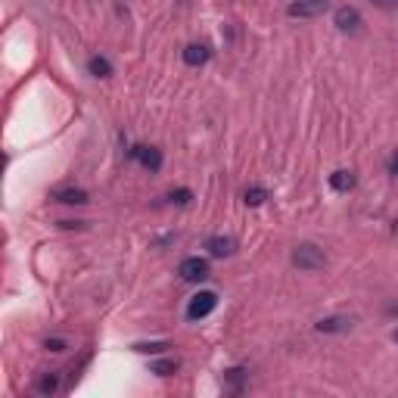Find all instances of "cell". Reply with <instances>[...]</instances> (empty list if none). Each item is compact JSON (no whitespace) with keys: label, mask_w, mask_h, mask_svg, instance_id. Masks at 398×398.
I'll list each match as a JSON object with an SVG mask.
<instances>
[{"label":"cell","mask_w":398,"mask_h":398,"mask_svg":"<svg viewBox=\"0 0 398 398\" xmlns=\"http://www.w3.org/2000/svg\"><path fill=\"white\" fill-rule=\"evenodd\" d=\"M371 3H377V7H395L398 0H371Z\"/></svg>","instance_id":"20"},{"label":"cell","mask_w":398,"mask_h":398,"mask_svg":"<svg viewBox=\"0 0 398 398\" xmlns=\"http://www.w3.org/2000/svg\"><path fill=\"white\" fill-rule=\"evenodd\" d=\"M131 159H137V162L144 165V168H150L153 175L162 168V153H159L156 146H134V150H131Z\"/></svg>","instance_id":"5"},{"label":"cell","mask_w":398,"mask_h":398,"mask_svg":"<svg viewBox=\"0 0 398 398\" xmlns=\"http://www.w3.org/2000/svg\"><path fill=\"white\" fill-rule=\"evenodd\" d=\"M168 349V342H137L134 346V352H144V355H159Z\"/></svg>","instance_id":"14"},{"label":"cell","mask_w":398,"mask_h":398,"mask_svg":"<svg viewBox=\"0 0 398 398\" xmlns=\"http://www.w3.org/2000/svg\"><path fill=\"white\" fill-rule=\"evenodd\" d=\"M293 265L302 271H320L327 265V255L324 249H318L314 243H299L293 249Z\"/></svg>","instance_id":"1"},{"label":"cell","mask_w":398,"mask_h":398,"mask_svg":"<svg viewBox=\"0 0 398 398\" xmlns=\"http://www.w3.org/2000/svg\"><path fill=\"white\" fill-rule=\"evenodd\" d=\"M206 249H209L215 258H228V255H234L236 240L234 236H209V240H206Z\"/></svg>","instance_id":"7"},{"label":"cell","mask_w":398,"mask_h":398,"mask_svg":"<svg viewBox=\"0 0 398 398\" xmlns=\"http://www.w3.org/2000/svg\"><path fill=\"white\" fill-rule=\"evenodd\" d=\"M327 10V0H299V3H289L287 13L293 19H311V16H320Z\"/></svg>","instance_id":"4"},{"label":"cell","mask_w":398,"mask_h":398,"mask_svg":"<svg viewBox=\"0 0 398 398\" xmlns=\"http://www.w3.org/2000/svg\"><path fill=\"white\" fill-rule=\"evenodd\" d=\"M215 305H218V296L212 293V289H203V293H196L193 299H190L187 318L190 320H203V318H209V314L215 311Z\"/></svg>","instance_id":"2"},{"label":"cell","mask_w":398,"mask_h":398,"mask_svg":"<svg viewBox=\"0 0 398 398\" xmlns=\"http://www.w3.org/2000/svg\"><path fill=\"white\" fill-rule=\"evenodd\" d=\"M209 56H212V50L206 44H190V47H184V63L187 65H206L209 63Z\"/></svg>","instance_id":"10"},{"label":"cell","mask_w":398,"mask_h":398,"mask_svg":"<svg viewBox=\"0 0 398 398\" xmlns=\"http://www.w3.org/2000/svg\"><path fill=\"white\" fill-rule=\"evenodd\" d=\"M265 199H268V190L265 187H249L246 193H243V203L246 206H261Z\"/></svg>","instance_id":"13"},{"label":"cell","mask_w":398,"mask_h":398,"mask_svg":"<svg viewBox=\"0 0 398 398\" xmlns=\"http://www.w3.org/2000/svg\"><path fill=\"white\" fill-rule=\"evenodd\" d=\"M175 371H177L175 361H159V364H153V373H159V377H171Z\"/></svg>","instance_id":"17"},{"label":"cell","mask_w":398,"mask_h":398,"mask_svg":"<svg viewBox=\"0 0 398 398\" xmlns=\"http://www.w3.org/2000/svg\"><path fill=\"white\" fill-rule=\"evenodd\" d=\"M87 69H91L93 78H109L112 75V63L106 56H93L91 63H87Z\"/></svg>","instance_id":"12"},{"label":"cell","mask_w":398,"mask_h":398,"mask_svg":"<svg viewBox=\"0 0 398 398\" xmlns=\"http://www.w3.org/2000/svg\"><path fill=\"white\" fill-rule=\"evenodd\" d=\"M168 199H171V203H177V206H187L190 199H193V193H190L187 187H181V190H171Z\"/></svg>","instance_id":"16"},{"label":"cell","mask_w":398,"mask_h":398,"mask_svg":"<svg viewBox=\"0 0 398 398\" xmlns=\"http://www.w3.org/2000/svg\"><path fill=\"white\" fill-rule=\"evenodd\" d=\"M395 342H398V333H395Z\"/></svg>","instance_id":"21"},{"label":"cell","mask_w":398,"mask_h":398,"mask_svg":"<svg viewBox=\"0 0 398 398\" xmlns=\"http://www.w3.org/2000/svg\"><path fill=\"white\" fill-rule=\"evenodd\" d=\"M330 187H333L336 193H349V190L355 187V175H352V171H346V168L333 171V175H330Z\"/></svg>","instance_id":"11"},{"label":"cell","mask_w":398,"mask_h":398,"mask_svg":"<svg viewBox=\"0 0 398 398\" xmlns=\"http://www.w3.org/2000/svg\"><path fill=\"white\" fill-rule=\"evenodd\" d=\"M56 386H59V379L53 377V373H47V377L38 379V392H41V395H50V392H56Z\"/></svg>","instance_id":"15"},{"label":"cell","mask_w":398,"mask_h":398,"mask_svg":"<svg viewBox=\"0 0 398 398\" xmlns=\"http://www.w3.org/2000/svg\"><path fill=\"white\" fill-rule=\"evenodd\" d=\"M177 274H181V280H187V283H199V280H206L212 271H209V261L199 258V255H193V258H184L181 261Z\"/></svg>","instance_id":"3"},{"label":"cell","mask_w":398,"mask_h":398,"mask_svg":"<svg viewBox=\"0 0 398 398\" xmlns=\"http://www.w3.org/2000/svg\"><path fill=\"white\" fill-rule=\"evenodd\" d=\"M389 171H392V175H395V177H398V153H395V156H392V159H389Z\"/></svg>","instance_id":"19"},{"label":"cell","mask_w":398,"mask_h":398,"mask_svg":"<svg viewBox=\"0 0 398 398\" xmlns=\"http://www.w3.org/2000/svg\"><path fill=\"white\" fill-rule=\"evenodd\" d=\"M44 349H47V352H65V342L63 340H47Z\"/></svg>","instance_id":"18"},{"label":"cell","mask_w":398,"mask_h":398,"mask_svg":"<svg viewBox=\"0 0 398 398\" xmlns=\"http://www.w3.org/2000/svg\"><path fill=\"white\" fill-rule=\"evenodd\" d=\"M53 199H56V203H65V206H85L87 193L81 187H59V190H53Z\"/></svg>","instance_id":"8"},{"label":"cell","mask_w":398,"mask_h":398,"mask_svg":"<svg viewBox=\"0 0 398 398\" xmlns=\"http://www.w3.org/2000/svg\"><path fill=\"white\" fill-rule=\"evenodd\" d=\"M349 327H352V320L342 318V314H333V318L318 320V324H314V330H318V333H346Z\"/></svg>","instance_id":"9"},{"label":"cell","mask_w":398,"mask_h":398,"mask_svg":"<svg viewBox=\"0 0 398 398\" xmlns=\"http://www.w3.org/2000/svg\"><path fill=\"white\" fill-rule=\"evenodd\" d=\"M333 25L340 28V32H358V28H361V13L355 7H340L333 13Z\"/></svg>","instance_id":"6"}]
</instances>
